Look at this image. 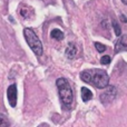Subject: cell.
I'll list each match as a JSON object with an SVG mask.
<instances>
[{"label": "cell", "mask_w": 127, "mask_h": 127, "mask_svg": "<svg viewBox=\"0 0 127 127\" xmlns=\"http://www.w3.org/2000/svg\"><path fill=\"white\" fill-rule=\"evenodd\" d=\"M122 2H123L124 4H126V6H127V0H122Z\"/></svg>", "instance_id": "9a60e30c"}, {"label": "cell", "mask_w": 127, "mask_h": 127, "mask_svg": "<svg viewBox=\"0 0 127 127\" xmlns=\"http://www.w3.org/2000/svg\"><path fill=\"white\" fill-rule=\"evenodd\" d=\"M122 19H123V21H124V22H127V18H126V16H124V15H123V16H122Z\"/></svg>", "instance_id": "5bb4252c"}, {"label": "cell", "mask_w": 127, "mask_h": 127, "mask_svg": "<svg viewBox=\"0 0 127 127\" xmlns=\"http://www.w3.org/2000/svg\"><path fill=\"white\" fill-rule=\"evenodd\" d=\"M80 79L83 81L95 86L96 88H106L109 84V76L105 70L87 69L80 72Z\"/></svg>", "instance_id": "6da1fadb"}, {"label": "cell", "mask_w": 127, "mask_h": 127, "mask_svg": "<svg viewBox=\"0 0 127 127\" xmlns=\"http://www.w3.org/2000/svg\"><path fill=\"white\" fill-rule=\"evenodd\" d=\"M24 36L26 39L28 46L31 48V50L35 53V55L41 56L44 53V48H42V44L36 32L30 28H25L24 29Z\"/></svg>", "instance_id": "3957f363"}, {"label": "cell", "mask_w": 127, "mask_h": 127, "mask_svg": "<svg viewBox=\"0 0 127 127\" xmlns=\"http://www.w3.org/2000/svg\"><path fill=\"white\" fill-rule=\"evenodd\" d=\"M113 28H114V30H115V35L119 37V36L122 35V30H121V27H119L118 22L115 21V20H113Z\"/></svg>", "instance_id": "8fae6325"}, {"label": "cell", "mask_w": 127, "mask_h": 127, "mask_svg": "<svg viewBox=\"0 0 127 127\" xmlns=\"http://www.w3.org/2000/svg\"><path fill=\"white\" fill-rule=\"evenodd\" d=\"M65 55L68 59H74L77 55V46L74 42H69L67 45V48L65 50Z\"/></svg>", "instance_id": "8992f818"}, {"label": "cell", "mask_w": 127, "mask_h": 127, "mask_svg": "<svg viewBox=\"0 0 127 127\" xmlns=\"http://www.w3.org/2000/svg\"><path fill=\"white\" fill-rule=\"evenodd\" d=\"M95 47H96L98 53H104V51L106 50V46L103 44H100V42H95Z\"/></svg>", "instance_id": "7c38bea8"}, {"label": "cell", "mask_w": 127, "mask_h": 127, "mask_svg": "<svg viewBox=\"0 0 127 127\" xmlns=\"http://www.w3.org/2000/svg\"><path fill=\"white\" fill-rule=\"evenodd\" d=\"M100 63L103 64V65H108V64L110 63V57L109 56H103V57H101V59H100Z\"/></svg>", "instance_id": "4fadbf2b"}, {"label": "cell", "mask_w": 127, "mask_h": 127, "mask_svg": "<svg viewBox=\"0 0 127 127\" xmlns=\"http://www.w3.org/2000/svg\"><path fill=\"white\" fill-rule=\"evenodd\" d=\"M56 85L58 88L60 100L63 101L65 106H70L72 103V99H74V95H72V90L69 83L65 78H59L56 81Z\"/></svg>", "instance_id": "7a4b0ae2"}, {"label": "cell", "mask_w": 127, "mask_h": 127, "mask_svg": "<svg viewBox=\"0 0 127 127\" xmlns=\"http://www.w3.org/2000/svg\"><path fill=\"white\" fill-rule=\"evenodd\" d=\"M0 127H9V121L3 114H0Z\"/></svg>", "instance_id": "30bf717a"}, {"label": "cell", "mask_w": 127, "mask_h": 127, "mask_svg": "<svg viewBox=\"0 0 127 127\" xmlns=\"http://www.w3.org/2000/svg\"><path fill=\"white\" fill-rule=\"evenodd\" d=\"M117 95V89L114 86H107L106 90L100 95V101L103 104H108L115 99Z\"/></svg>", "instance_id": "277c9868"}, {"label": "cell", "mask_w": 127, "mask_h": 127, "mask_svg": "<svg viewBox=\"0 0 127 127\" xmlns=\"http://www.w3.org/2000/svg\"><path fill=\"white\" fill-rule=\"evenodd\" d=\"M92 98H93V93L86 87L81 88V99H83V101H85V103L89 101Z\"/></svg>", "instance_id": "ba28073f"}, {"label": "cell", "mask_w": 127, "mask_h": 127, "mask_svg": "<svg viewBox=\"0 0 127 127\" xmlns=\"http://www.w3.org/2000/svg\"><path fill=\"white\" fill-rule=\"evenodd\" d=\"M50 36H51V38H54V39H56V40H63L64 37H65L63 31L60 30V29H57V28H55V29L51 30Z\"/></svg>", "instance_id": "9c48e42d"}, {"label": "cell", "mask_w": 127, "mask_h": 127, "mask_svg": "<svg viewBox=\"0 0 127 127\" xmlns=\"http://www.w3.org/2000/svg\"><path fill=\"white\" fill-rule=\"evenodd\" d=\"M127 37L126 36H123L121 37V39H118V41L116 42V47H115V53H119V51H124L127 50Z\"/></svg>", "instance_id": "52a82bcc"}, {"label": "cell", "mask_w": 127, "mask_h": 127, "mask_svg": "<svg viewBox=\"0 0 127 127\" xmlns=\"http://www.w3.org/2000/svg\"><path fill=\"white\" fill-rule=\"evenodd\" d=\"M7 97L11 107H15L17 105V86L15 84L10 85L7 89Z\"/></svg>", "instance_id": "5b68a950"}]
</instances>
